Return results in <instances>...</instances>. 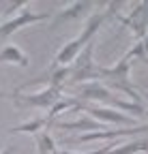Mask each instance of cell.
I'll list each match as a JSON object with an SVG mask.
<instances>
[{
  "instance_id": "obj_6",
  "label": "cell",
  "mask_w": 148,
  "mask_h": 154,
  "mask_svg": "<svg viewBox=\"0 0 148 154\" xmlns=\"http://www.w3.org/2000/svg\"><path fill=\"white\" fill-rule=\"evenodd\" d=\"M80 96L84 101H92L95 105L99 103H109V99H112V94H109V88L99 84V82H90V84H84L80 88Z\"/></svg>"
},
{
  "instance_id": "obj_19",
  "label": "cell",
  "mask_w": 148,
  "mask_h": 154,
  "mask_svg": "<svg viewBox=\"0 0 148 154\" xmlns=\"http://www.w3.org/2000/svg\"><path fill=\"white\" fill-rule=\"evenodd\" d=\"M0 15H2V2H0Z\"/></svg>"
},
{
  "instance_id": "obj_1",
  "label": "cell",
  "mask_w": 148,
  "mask_h": 154,
  "mask_svg": "<svg viewBox=\"0 0 148 154\" xmlns=\"http://www.w3.org/2000/svg\"><path fill=\"white\" fill-rule=\"evenodd\" d=\"M11 99H13V101H17V103H22V105L41 107V109H52L54 105H56V103L62 99V94H60V90H56V88L45 86V88H41L39 92H32V94L13 92V94H11Z\"/></svg>"
},
{
  "instance_id": "obj_10",
  "label": "cell",
  "mask_w": 148,
  "mask_h": 154,
  "mask_svg": "<svg viewBox=\"0 0 148 154\" xmlns=\"http://www.w3.org/2000/svg\"><path fill=\"white\" fill-rule=\"evenodd\" d=\"M60 128H73V131H86V133H92V131H103L105 126L97 120H92L90 116H86V118H77L73 122H58Z\"/></svg>"
},
{
  "instance_id": "obj_16",
  "label": "cell",
  "mask_w": 148,
  "mask_h": 154,
  "mask_svg": "<svg viewBox=\"0 0 148 154\" xmlns=\"http://www.w3.org/2000/svg\"><path fill=\"white\" fill-rule=\"evenodd\" d=\"M69 77H71V66H58L56 71L49 75V86L56 88V90H60Z\"/></svg>"
},
{
  "instance_id": "obj_12",
  "label": "cell",
  "mask_w": 148,
  "mask_h": 154,
  "mask_svg": "<svg viewBox=\"0 0 148 154\" xmlns=\"http://www.w3.org/2000/svg\"><path fill=\"white\" fill-rule=\"evenodd\" d=\"M77 107H80L77 99H60L56 105H54V107L49 109V113H47L45 122L49 124V122H54V120H56L60 113H65V111H69V109H77Z\"/></svg>"
},
{
  "instance_id": "obj_7",
  "label": "cell",
  "mask_w": 148,
  "mask_h": 154,
  "mask_svg": "<svg viewBox=\"0 0 148 154\" xmlns=\"http://www.w3.org/2000/svg\"><path fill=\"white\" fill-rule=\"evenodd\" d=\"M107 17H112L107 11H101V13H92L90 17H88V22H86V26H84V30L77 34L80 36V41L84 43V45H88L92 38L97 36V32H99V28L105 24V19Z\"/></svg>"
},
{
  "instance_id": "obj_9",
  "label": "cell",
  "mask_w": 148,
  "mask_h": 154,
  "mask_svg": "<svg viewBox=\"0 0 148 154\" xmlns=\"http://www.w3.org/2000/svg\"><path fill=\"white\" fill-rule=\"evenodd\" d=\"M90 7H92V2H73V5H69L67 9L58 11L56 19H54V26H58L62 19H77V17H82Z\"/></svg>"
},
{
  "instance_id": "obj_17",
  "label": "cell",
  "mask_w": 148,
  "mask_h": 154,
  "mask_svg": "<svg viewBox=\"0 0 148 154\" xmlns=\"http://www.w3.org/2000/svg\"><path fill=\"white\" fill-rule=\"evenodd\" d=\"M109 146H105L103 150H92V152H69V150H65V152H56V154H109Z\"/></svg>"
},
{
  "instance_id": "obj_15",
  "label": "cell",
  "mask_w": 148,
  "mask_h": 154,
  "mask_svg": "<svg viewBox=\"0 0 148 154\" xmlns=\"http://www.w3.org/2000/svg\"><path fill=\"white\" fill-rule=\"evenodd\" d=\"M45 126H47L45 118H32L28 122H22L20 126L11 128V133H30V135H36V133H41V128H45Z\"/></svg>"
},
{
  "instance_id": "obj_2",
  "label": "cell",
  "mask_w": 148,
  "mask_h": 154,
  "mask_svg": "<svg viewBox=\"0 0 148 154\" xmlns=\"http://www.w3.org/2000/svg\"><path fill=\"white\" fill-rule=\"evenodd\" d=\"M86 113L90 116L92 120L101 122L103 126L105 124H124V126H133L135 124V118H131V116H124L120 111H116L114 107L109 105H86Z\"/></svg>"
},
{
  "instance_id": "obj_18",
  "label": "cell",
  "mask_w": 148,
  "mask_h": 154,
  "mask_svg": "<svg viewBox=\"0 0 148 154\" xmlns=\"http://www.w3.org/2000/svg\"><path fill=\"white\" fill-rule=\"evenodd\" d=\"M13 152H15V148H13V146L5 148V150H0V154H13Z\"/></svg>"
},
{
  "instance_id": "obj_5",
  "label": "cell",
  "mask_w": 148,
  "mask_h": 154,
  "mask_svg": "<svg viewBox=\"0 0 148 154\" xmlns=\"http://www.w3.org/2000/svg\"><path fill=\"white\" fill-rule=\"evenodd\" d=\"M84 47H86V45L80 41V36L71 38L69 43H65V45L58 49L56 58H54V64H58V66H71L73 62H75V58L80 56V51H82Z\"/></svg>"
},
{
  "instance_id": "obj_4",
  "label": "cell",
  "mask_w": 148,
  "mask_h": 154,
  "mask_svg": "<svg viewBox=\"0 0 148 154\" xmlns=\"http://www.w3.org/2000/svg\"><path fill=\"white\" fill-rule=\"evenodd\" d=\"M148 126L140 124L135 128H103V131H92V133H84L77 139H73L71 143H88V141H105V139H116V137H131V135H140L146 133Z\"/></svg>"
},
{
  "instance_id": "obj_3",
  "label": "cell",
  "mask_w": 148,
  "mask_h": 154,
  "mask_svg": "<svg viewBox=\"0 0 148 154\" xmlns=\"http://www.w3.org/2000/svg\"><path fill=\"white\" fill-rule=\"evenodd\" d=\"M47 17H49V13H32V11H22V13H17L15 17H7L5 22L0 24V38H7L13 32L22 30L24 26L43 22V19H47Z\"/></svg>"
},
{
  "instance_id": "obj_14",
  "label": "cell",
  "mask_w": 148,
  "mask_h": 154,
  "mask_svg": "<svg viewBox=\"0 0 148 154\" xmlns=\"http://www.w3.org/2000/svg\"><path fill=\"white\" fill-rule=\"evenodd\" d=\"M34 143H36V154H56V146H54V139L47 131L36 133Z\"/></svg>"
},
{
  "instance_id": "obj_11",
  "label": "cell",
  "mask_w": 148,
  "mask_h": 154,
  "mask_svg": "<svg viewBox=\"0 0 148 154\" xmlns=\"http://www.w3.org/2000/svg\"><path fill=\"white\" fill-rule=\"evenodd\" d=\"M109 107L114 109H122V111H129L131 113V118H142L146 116V107L144 103H135V101H120V99H109Z\"/></svg>"
},
{
  "instance_id": "obj_21",
  "label": "cell",
  "mask_w": 148,
  "mask_h": 154,
  "mask_svg": "<svg viewBox=\"0 0 148 154\" xmlns=\"http://www.w3.org/2000/svg\"><path fill=\"white\" fill-rule=\"evenodd\" d=\"M146 116H148V107H146Z\"/></svg>"
},
{
  "instance_id": "obj_20",
  "label": "cell",
  "mask_w": 148,
  "mask_h": 154,
  "mask_svg": "<svg viewBox=\"0 0 148 154\" xmlns=\"http://www.w3.org/2000/svg\"><path fill=\"white\" fill-rule=\"evenodd\" d=\"M146 22H148V9H146Z\"/></svg>"
},
{
  "instance_id": "obj_8",
  "label": "cell",
  "mask_w": 148,
  "mask_h": 154,
  "mask_svg": "<svg viewBox=\"0 0 148 154\" xmlns=\"http://www.w3.org/2000/svg\"><path fill=\"white\" fill-rule=\"evenodd\" d=\"M0 64H17V66H28L30 58L17 47V45H5L0 49Z\"/></svg>"
},
{
  "instance_id": "obj_13",
  "label": "cell",
  "mask_w": 148,
  "mask_h": 154,
  "mask_svg": "<svg viewBox=\"0 0 148 154\" xmlns=\"http://www.w3.org/2000/svg\"><path fill=\"white\" fill-rule=\"evenodd\" d=\"M135 152H148V139H133L109 150V154H135Z\"/></svg>"
}]
</instances>
